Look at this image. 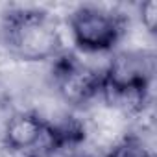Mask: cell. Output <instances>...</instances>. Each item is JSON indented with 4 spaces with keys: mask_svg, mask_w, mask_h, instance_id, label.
Segmentation results:
<instances>
[{
    "mask_svg": "<svg viewBox=\"0 0 157 157\" xmlns=\"http://www.w3.org/2000/svg\"><path fill=\"white\" fill-rule=\"evenodd\" d=\"M107 157H151L148 153V150L144 148V144L139 139H126L124 142H120Z\"/></svg>",
    "mask_w": 157,
    "mask_h": 157,
    "instance_id": "obj_7",
    "label": "cell"
},
{
    "mask_svg": "<svg viewBox=\"0 0 157 157\" xmlns=\"http://www.w3.org/2000/svg\"><path fill=\"white\" fill-rule=\"evenodd\" d=\"M68 157H89V155H82V153H72V155H68Z\"/></svg>",
    "mask_w": 157,
    "mask_h": 157,
    "instance_id": "obj_9",
    "label": "cell"
},
{
    "mask_svg": "<svg viewBox=\"0 0 157 157\" xmlns=\"http://www.w3.org/2000/svg\"><path fill=\"white\" fill-rule=\"evenodd\" d=\"M6 146L13 151H21L26 157H50L56 144L50 131V122L43 120L35 113H17L8 120L4 133Z\"/></svg>",
    "mask_w": 157,
    "mask_h": 157,
    "instance_id": "obj_5",
    "label": "cell"
},
{
    "mask_svg": "<svg viewBox=\"0 0 157 157\" xmlns=\"http://www.w3.org/2000/svg\"><path fill=\"white\" fill-rule=\"evenodd\" d=\"M124 28V17L100 8L83 6L78 8L70 17V32L74 43L83 52L111 50L122 39Z\"/></svg>",
    "mask_w": 157,
    "mask_h": 157,
    "instance_id": "obj_3",
    "label": "cell"
},
{
    "mask_svg": "<svg viewBox=\"0 0 157 157\" xmlns=\"http://www.w3.org/2000/svg\"><path fill=\"white\" fill-rule=\"evenodd\" d=\"M140 17H142L144 26L153 33L157 28V2L155 0H148L140 6Z\"/></svg>",
    "mask_w": 157,
    "mask_h": 157,
    "instance_id": "obj_8",
    "label": "cell"
},
{
    "mask_svg": "<svg viewBox=\"0 0 157 157\" xmlns=\"http://www.w3.org/2000/svg\"><path fill=\"white\" fill-rule=\"evenodd\" d=\"M50 131H52V139L56 144V150H65V148H72L78 146L83 139H85V128L82 122H78L74 118H65L63 122L57 124H50Z\"/></svg>",
    "mask_w": 157,
    "mask_h": 157,
    "instance_id": "obj_6",
    "label": "cell"
},
{
    "mask_svg": "<svg viewBox=\"0 0 157 157\" xmlns=\"http://www.w3.org/2000/svg\"><path fill=\"white\" fill-rule=\"evenodd\" d=\"M8 48L24 61H44L61 54V35L52 17L39 10H15L4 19Z\"/></svg>",
    "mask_w": 157,
    "mask_h": 157,
    "instance_id": "obj_1",
    "label": "cell"
},
{
    "mask_svg": "<svg viewBox=\"0 0 157 157\" xmlns=\"http://www.w3.org/2000/svg\"><path fill=\"white\" fill-rule=\"evenodd\" d=\"M151 65L142 54H120L104 70L102 96L122 111H140L148 98Z\"/></svg>",
    "mask_w": 157,
    "mask_h": 157,
    "instance_id": "obj_2",
    "label": "cell"
},
{
    "mask_svg": "<svg viewBox=\"0 0 157 157\" xmlns=\"http://www.w3.org/2000/svg\"><path fill=\"white\" fill-rule=\"evenodd\" d=\"M54 59V78L67 102L87 104L96 94H102L104 72L83 65L72 54H57Z\"/></svg>",
    "mask_w": 157,
    "mask_h": 157,
    "instance_id": "obj_4",
    "label": "cell"
}]
</instances>
